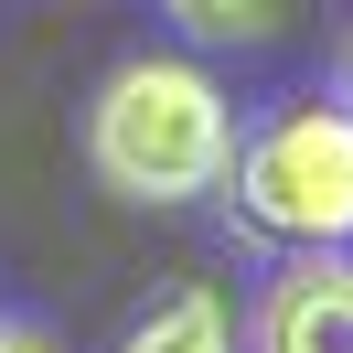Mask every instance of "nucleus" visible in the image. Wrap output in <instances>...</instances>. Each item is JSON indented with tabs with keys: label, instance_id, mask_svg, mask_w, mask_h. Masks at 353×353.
<instances>
[{
	"label": "nucleus",
	"instance_id": "nucleus-1",
	"mask_svg": "<svg viewBox=\"0 0 353 353\" xmlns=\"http://www.w3.org/2000/svg\"><path fill=\"white\" fill-rule=\"evenodd\" d=\"M86 172L118 203H203L236 172V97L193 65V54H129L86 108Z\"/></svg>",
	"mask_w": 353,
	"mask_h": 353
},
{
	"label": "nucleus",
	"instance_id": "nucleus-2",
	"mask_svg": "<svg viewBox=\"0 0 353 353\" xmlns=\"http://www.w3.org/2000/svg\"><path fill=\"white\" fill-rule=\"evenodd\" d=\"M236 214L257 236L300 246H353V108L343 97H289L257 129L236 139V172H225Z\"/></svg>",
	"mask_w": 353,
	"mask_h": 353
},
{
	"label": "nucleus",
	"instance_id": "nucleus-3",
	"mask_svg": "<svg viewBox=\"0 0 353 353\" xmlns=\"http://www.w3.org/2000/svg\"><path fill=\"white\" fill-rule=\"evenodd\" d=\"M257 353H353V246H300L257 289Z\"/></svg>",
	"mask_w": 353,
	"mask_h": 353
},
{
	"label": "nucleus",
	"instance_id": "nucleus-4",
	"mask_svg": "<svg viewBox=\"0 0 353 353\" xmlns=\"http://www.w3.org/2000/svg\"><path fill=\"white\" fill-rule=\"evenodd\" d=\"M118 353H236V321H225L214 289H161V300L129 321Z\"/></svg>",
	"mask_w": 353,
	"mask_h": 353
},
{
	"label": "nucleus",
	"instance_id": "nucleus-5",
	"mask_svg": "<svg viewBox=\"0 0 353 353\" xmlns=\"http://www.w3.org/2000/svg\"><path fill=\"white\" fill-rule=\"evenodd\" d=\"M161 11H172L193 43H268L289 0H161Z\"/></svg>",
	"mask_w": 353,
	"mask_h": 353
},
{
	"label": "nucleus",
	"instance_id": "nucleus-6",
	"mask_svg": "<svg viewBox=\"0 0 353 353\" xmlns=\"http://www.w3.org/2000/svg\"><path fill=\"white\" fill-rule=\"evenodd\" d=\"M0 353H54V332H32V321H0Z\"/></svg>",
	"mask_w": 353,
	"mask_h": 353
},
{
	"label": "nucleus",
	"instance_id": "nucleus-7",
	"mask_svg": "<svg viewBox=\"0 0 353 353\" xmlns=\"http://www.w3.org/2000/svg\"><path fill=\"white\" fill-rule=\"evenodd\" d=\"M343 108H353V54H343Z\"/></svg>",
	"mask_w": 353,
	"mask_h": 353
}]
</instances>
